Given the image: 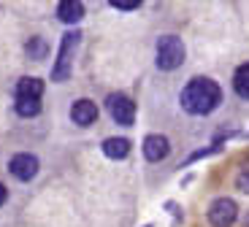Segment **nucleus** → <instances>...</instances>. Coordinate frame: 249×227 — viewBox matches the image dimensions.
I'll return each mask as SVG.
<instances>
[{
    "instance_id": "nucleus-1",
    "label": "nucleus",
    "mask_w": 249,
    "mask_h": 227,
    "mask_svg": "<svg viewBox=\"0 0 249 227\" xmlns=\"http://www.w3.org/2000/svg\"><path fill=\"white\" fill-rule=\"evenodd\" d=\"M181 108L193 117H206L212 114L219 103H222V89H219L217 81L206 79V76H198L190 84L181 89Z\"/></svg>"
},
{
    "instance_id": "nucleus-2",
    "label": "nucleus",
    "mask_w": 249,
    "mask_h": 227,
    "mask_svg": "<svg viewBox=\"0 0 249 227\" xmlns=\"http://www.w3.org/2000/svg\"><path fill=\"white\" fill-rule=\"evenodd\" d=\"M155 62L160 70H176L184 62V43H181V38L179 35H160Z\"/></svg>"
},
{
    "instance_id": "nucleus-3",
    "label": "nucleus",
    "mask_w": 249,
    "mask_h": 227,
    "mask_svg": "<svg viewBox=\"0 0 249 227\" xmlns=\"http://www.w3.org/2000/svg\"><path fill=\"white\" fill-rule=\"evenodd\" d=\"M79 38H81V33H68V35L62 38L60 57H57V65L52 70V79L54 81H65L71 76V70H73V49L79 46Z\"/></svg>"
},
{
    "instance_id": "nucleus-4",
    "label": "nucleus",
    "mask_w": 249,
    "mask_h": 227,
    "mask_svg": "<svg viewBox=\"0 0 249 227\" xmlns=\"http://www.w3.org/2000/svg\"><path fill=\"white\" fill-rule=\"evenodd\" d=\"M106 108L108 114H111V119L117 124H133V119H136V103H133L127 95H108L106 98Z\"/></svg>"
},
{
    "instance_id": "nucleus-5",
    "label": "nucleus",
    "mask_w": 249,
    "mask_h": 227,
    "mask_svg": "<svg viewBox=\"0 0 249 227\" xmlns=\"http://www.w3.org/2000/svg\"><path fill=\"white\" fill-rule=\"evenodd\" d=\"M236 216H238V209L231 197H219V200L212 203V209H209V222L214 227H231L236 222Z\"/></svg>"
},
{
    "instance_id": "nucleus-6",
    "label": "nucleus",
    "mask_w": 249,
    "mask_h": 227,
    "mask_svg": "<svg viewBox=\"0 0 249 227\" xmlns=\"http://www.w3.org/2000/svg\"><path fill=\"white\" fill-rule=\"evenodd\" d=\"M8 168H11V173L19 178V181H30V178L38 173V160L33 157V154H17Z\"/></svg>"
},
{
    "instance_id": "nucleus-7",
    "label": "nucleus",
    "mask_w": 249,
    "mask_h": 227,
    "mask_svg": "<svg viewBox=\"0 0 249 227\" xmlns=\"http://www.w3.org/2000/svg\"><path fill=\"white\" fill-rule=\"evenodd\" d=\"M168 152H171V146H168L165 135H146L143 138V157L149 162H160Z\"/></svg>"
},
{
    "instance_id": "nucleus-8",
    "label": "nucleus",
    "mask_w": 249,
    "mask_h": 227,
    "mask_svg": "<svg viewBox=\"0 0 249 227\" xmlns=\"http://www.w3.org/2000/svg\"><path fill=\"white\" fill-rule=\"evenodd\" d=\"M71 119H73L79 127H89V124L98 119V108H95L92 100H76L73 108H71Z\"/></svg>"
},
{
    "instance_id": "nucleus-9",
    "label": "nucleus",
    "mask_w": 249,
    "mask_h": 227,
    "mask_svg": "<svg viewBox=\"0 0 249 227\" xmlns=\"http://www.w3.org/2000/svg\"><path fill=\"white\" fill-rule=\"evenodd\" d=\"M41 95H44V81H41V79H33V76H27V79H19V84H17V98L38 100Z\"/></svg>"
},
{
    "instance_id": "nucleus-10",
    "label": "nucleus",
    "mask_w": 249,
    "mask_h": 227,
    "mask_svg": "<svg viewBox=\"0 0 249 227\" xmlns=\"http://www.w3.org/2000/svg\"><path fill=\"white\" fill-rule=\"evenodd\" d=\"M103 154L111 157V160H122L130 154V141L127 138H106L103 141Z\"/></svg>"
},
{
    "instance_id": "nucleus-11",
    "label": "nucleus",
    "mask_w": 249,
    "mask_h": 227,
    "mask_svg": "<svg viewBox=\"0 0 249 227\" xmlns=\"http://www.w3.org/2000/svg\"><path fill=\"white\" fill-rule=\"evenodd\" d=\"M57 17H60L62 22L73 25V22H79V19L84 17V6H81L79 0H65V3L57 6Z\"/></svg>"
},
{
    "instance_id": "nucleus-12",
    "label": "nucleus",
    "mask_w": 249,
    "mask_h": 227,
    "mask_svg": "<svg viewBox=\"0 0 249 227\" xmlns=\"http://www.w3.org/2000/svg\"><path fill=\"white\" fill-rule=\"evenodd\" d=\"M233 89L238 92V98L249 100V62L241 65L236 73H233Z\"/></svg>"
},
{
    "instance_id": "nucleus-13",
    "label": "nucleus",
    "mask_w": 249,
    "mask_h": 227,
    "mask_svg": "<svg viewBox=\"0 0 249 227\" xmlns=\"http://www.w3.org/2000/svg\"><path fill=\"white\" fill-rule=\"evenodd\" d=\"M38 111H41V100L17 98V114H19V117H36Z\"/></svg>"
},
{
    "instance_id": "nucleus-14",
    "label": "nucleus",
    "mask_w": 249,
    "mask_h": 227,
    "mask_svg": "<svg viewBox=\"0 0 249 227\" xmlns=\"http://www.w3.org/2000/svg\"><path fill=\"white\" fill-rule=\"evenodd\" d=\"M27 54L36 57V60H41V57L46 54V43H44V41H33V43H27Z\"/></svg>"
},
{
    "instance_id": "nucleus-15",
    "label": "nucleus",
    "mask_w": 249,
    "mask_h": 227,
    "mask_svg": "<svg viewBox=\"0 0 249 227\" xmlns=\"http://www.w3.org/2000/svg\"><path fill=\"white\" fill-rule=\"evenodd\" d=\"M111 6L119 8V11H136L141 3H138V0H111Z\"/></svg>"
},
{
    "instance_id": "nucleus-16",
    "label": "nucleus",
    "mask_w": 249,
    "mask_h": 227,
    "mask_svg": "<svg viewBox=\"0 0 249 227\" xmlns=\"http://www.w3.org/2000/svg\"><path fill=\"white\" fill-rule=\"evenodd\" d=\"M236 187H238L241 192H247V195H249V171L238 173V178H236Z\"/></svg>"
},
{
    "instance_id": "nucleus-17",
    "label": "nucleus",
    "mask_w": 249,
    "mask_h": 227,
    "mask_svg": "<svg viewBox=\"0 0 249 227\" xmlns=\"http://www.w3.org/2000/svg\"><path fill=\"white\" fill-rule=\"evenodd\" d=\"M6 195H8V192H6V187L0 184V206H3V203H6Z\"/></svg>"
},
{
    "instance_id": "nucleus-18",
    "label": "nucleus",
    "mask_w": 249,
    "mask_h": 227,
    "mask_svg": "<svg viewBox=\"0 0 249 227\" xmlns=\"http://www.w3.org/2000/svg\"><path fill=\"white\" fill-rule=\"evenodd\" d=\"M146 227H149V225H146Z\"/></svg>"
}]
</instances>
